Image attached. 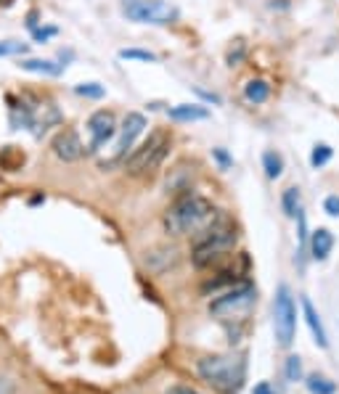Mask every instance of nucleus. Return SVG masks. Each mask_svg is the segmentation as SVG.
<instances>
[{"mask_svg": "<svg viewBox=\"0 0 339 394\" xmlns=\"http://www.w3.org/2000/svg\"><path fill=\"white\" fill-rule=\"evenodd\" d=\"M215 217H217V212L207 199L196 196V193H185L167 207L162 222L170 236H188V233L204 231Z\"/></svg>", "mask_w": 339, "mask_h": 394, "instance_id": "1", "label": "nucleus"}, {"mask_svg": "<svg viewBox=\"0 0 339 394\" xmlns=\"http://www.w3.org/2000/svg\"><path fill=\"white\" fill-rule=\"evenodd\" d=\"M236 241H239L236 225L228 217H215L204 231L196 233L194 249H191V262L199 270L212 268L215 262H220L228 251H233Z\"/></svg>", "mask_w": 339, "mask_h": 394, "instance_id": "2", "label": "nucleus"}, {"mask_svg": "<svg viewBox=\"0 0 339 394\" xmlns=\"http://www.w3.org/2000/svg\"><path fill=\"white\" fill-rule=\"evenodd\" d=\"M196 373L215 392L236 394L247 381V363L239 355H210L196 363Z\"/></svg>", "mask_w": 339, "mask_h": 394, "instance_id": "3", "label": "nucleus"}, {"mask_svg": "<svg viewBox=\"0 0 339 394\" xmlns=\"http://www.w3.org/2000/svg\"><path fill=\"white\" fill-rule=\"evenodd\" d=\"M167 151H170V135L165 130H154L144 143L130 151V156L125 159V170L130 175L151 173L165 162Z\"/></svg>", "mask_w": 339, "mask_h": 394, "instance_id": "4", "label": "nucleus"}, {"mask_svg": "<svg viewBox=\"0 0 339 394\" xmlns=\"http://www.w3.org/2000/svg\"><path fill=\"white\" fill-rule=\"evenodd\" d=\"M254 299H257V291H254L252 283L249 280H239V283L228 286L220 294H215V299L210 302V312L220 317L242 315V312H247V310L252 307Z\"/></svg>", "mask_w": 339, "mask_h": 394, "instance_id": "5", "label": "nucleus"}, {"mask_svg": "<svg viewBox=\"0 0 339 394\" xmlns=\"http://www.w3.org/2000/svg\"><path fill=\"white\" fill-rule=\"evenodd\" d=\"M273 331L279 339V346H291L294 341V331H297V307H294V297H291L289 286H279L276 299H273Z\"/></svg>", "mask_w": 339, "mask_h": 394, "instance_id": "6", "label": "nucleus"}, {"mask_svg": "<svg viewBox=\"0 0 339 394\" xmlns=\"http://www.w3.org/2000/svg\"><path fill=\"white\" fill-rule=\"evenodd\" d=\"M122 13L138 24H156V27L173 24L178 19V9L165 0H125Z\"/></svg>", "mask_w": 339, "mask_h": 394, "instance_id": "7", "label": "nucleus"}, {"mask_svg": "<svg viewBox=\"0 0 339 394\" xmlns=\"http://www.w3.org/2000/svg\"><path fill=\"white\" fill-rule=\"evenodd\" d=\"M85 127H87V138H90L85 146V154H98V151L117 135V119L112 111H107V109L93 111Z\"/></svg>", "mask_w": 339, "mask_h": 394, "instance_id": "8", "label": "nucleus"}, {"mask_svg": "<svg viewBox=\"0 0 339 394\" xmlns=\"http://www.w3.org/2000/svg\"><path fill=\"white\" fill-rule=\"evenodd\" d=\"M146 130V116L138 114V111H130V114L125 116V122H122V127H119V135H117V146H114V156L109 159V162H101V167L107 170V167H112V164L122 162L125 159V154L133 148V143L138 141V135Z\"/></svg>", "mask_w": 339, "mask_h": 394, "instance_id": "9", "label": "nucleus"}, {"mask_svg": "<svg viewBox=\"0 0 339 394\" xmlns=\"http://www.w3.org/2000/svg\"><path fill=\"white\" fill-rule=\"evenodd\" d=\"M53 154L61 162H77V159L85 156V146H82V141H80V135L75 130H61L53 138Z\"/></svg>", "mask_w": 339, "mask_h": 394, "instance_id": "10", "label": "nucleus"}, {"mask_svg": "<svg viewBox=\"0 0 339 394\" xmlns=\"http://www.w3.org/2000/svg\"><path fill=\"white\" fill-rule=\"evenodd\" d=\"M58 122H61V111H58V109L50 104V101L32 106V122H29V127H32L35 138H40V135L45 133L48 127L58 125Z\"/></svg>", "mask_w": 339, "mask_h": 394, "instance_id": "11", "label": "nucleus"}, {"mask_svg": "<svg viewBox=\"0 0 339 394\" xmlns=\"http://www.w3.org/2000/svg\"><path fill=\"white\" fill-rule=\"evenodd\" d=\"M302 312H305V323H308V328H311V334H313V339H316V344H318L321 349H326V346H329L326 328H323V320H321V315L316 312V307H313V302L308 297L302 299Z\"/></svg>", "mask_w": 339, "mask_h": 394, "instance_id": "12", "label": "nucleus"}, {"mask_svg": "<svg viewBox=\"0 0 339 394\" xmlns=\"http://www.w3.org/2000/svg\"><path fill=\"white\" fill-rule=\"evenodd\" d=\"M308 249H311V257L316 262L326 260L331 254V249H334V236H331V231H326V228L313 231V236L308 239Z\"/></svg>", "mask_w": 339, "mask_h": 394, "instance_id": "13", "label": "nucleus"}, {"mask_svg": "<svg viewBox=\"0 0 339 394\" xmlns=\"http://www.w3.org/2000/svg\"><path fill=\"white\" fill-rule=\"evenodd\" d=\"M167 114H170V119H175V122H196V119H207L210 111L199 104H178V106H173Z\"/></svg>", "mask_w": 339, "mask_h": 394, "instance_id": "14", "label": "nucleus"}, {"mask_svg": "<svg viewBox=\"0 0 339 394\" xmlns=\"http://www.w3.org/2000/svg\"><path fill=\"white\" fill-rule=\"evenodd\" d=\"M24 72H35V75H48V77H58L64 72V64L56 61H45V58H24L19 64Z\"/></svg>", "mask_w": 339, "mask_h": 394, "instance_id": "15", "label": "nucleus"}, {"mask_svg": "<svg viewBox=\"0 0 339 394\" xmlns=\"http://www.w3.org/2000/svg\"><path fill=\"white\" fill-rule=\"evenodd\" d=\"M268 96H271V85L265 80H252V82H247V87H244V98L249 104H265Z\"/></svg>", "mask_w": 339, "mask_h": 394, "instance_id": "16", "label": "nucleus"}, {"mask_svg": "<svg viewBox=\"0 0 339 394\" xmlns=\"http://www.w3.org/2000/svg\"><path fill=\"white\" fill-rule=\"evenodd\" d=\"M305 386H308V392L311 394H334L337 392V384L329 381L326 376H318V373H311L305 378Z\"/></svg>", "mask_w": 339, "mask_h": 394, "instance_id": "17", "label": "nucleus"}, {"mask_svg": "<svg viewBox=\"0 0 339 394\" xmlns=\"http://www.w3.org/2000/svg\"><path fill=\"white\" fill-rule=\"evenodd\" d=\"M262 170H265V175H268L271 180L281 177V173H284L281 154H276V151H265V154H262Z\"/></svg>", "mask_w": 339, "mask_h": 394, "instance_id": "18", "label": "nucleus"}, {"mask_svg": "<svg viewBox=\"0 0 339 394\" xmlns=\"http://www.w3.org/2000/svg\"><path fill=\"white\" fill-rule=\"evenodd\" d=\"M281 207L286 212V217H297V212H300V191L297 188H286L281 196Z\"/></svg>", "mask_w": 339, "mask_h": 394, "instance_id": "19", "label": "nucleus"}, {"mask_svg": "<svg viewBox=\"0 0 339 394\" xmlns=\"http://www.w3.org/2000/svg\"><path fill=\"white\" fill-rule=\"evenodd\" d=\"M284 376H286V381H300L302 378V360L297 355L286 357V366H284Z\"/></svg>", "mask_w": 339, "mask_h": 394, "instance_id": "20", "label": "nucleus"}, {"mask_svg": "<svg viewBox=\"0 0 339 394\" xmlns=\"http://www.w3.org/2000/svg\"><path fill=\"white\" fill-rule=\"evenodd\" d=\"M331 146H326V143H318L316 148H313V154H311V164L318 170V167H323V164H329V159H331Z\"/></svg>", "mask_w": 339, "mask_h": 394, "instance_id": "21", "label": "nucleus"}, {"mask_svg": "<svg viewBox=\"0 0 339 394\" xmlns=\"http://www.w3.org/2000/svg\"><path fill=\"white\" fill-rule=\"evenodd\" d=\"M75 93L77 96H85V98H104V87L98 85V82H80L77 87H75Z\"/></svg>", "mask_w": 339, "mask_h": 394, "instance_id": "22", "label": "nucleus"}, {"mask_svg": "<svg viewBox=\"0 0 339 394\" xmlns=\"http://www.w3.org/2000/svg\"><path fill=\"white\" fill-rule=\"evenodd\" d=\"M244 50H247L244 40H236L231 48H228V56H225L228 67H239V64H242V61H244Z\"/></svg>", "mask_w": 339, "mask_h": 394, "instance_id": "23", "label": "nucleus"}, {"mask_svg": "<svg viewBox=\"0 0 339 394\" xmlns=\"http://www.w3.org/2000/svg\"><path fill=\"white\" fill-rule=\"evenodd\" d=\"M27 50V43H19V40H3L0 43V56H19Z\"/></svg>", "mask_w": 339, "mask_h": 394, "instance_id": "24", "label": "nucleus"}, {"mask_svg": "<svg viewBox=\"0 0 339 394\" xmlns=\"http://www.w3.org/2000/svg\"><path fill=\"white\" fill-rule=\"evenodd\" d=\"M119 58H133V61H156L154 53H149V50H138V48H122L119 50Z\"/></svg>", "mask_w": 339, "mask_h": 394, "instance_id": "25", "label": "nucleus"}, {"mask_svg": "<svg viewBox=\"0 0 339 394\" xmlns=\"http://www.w3.org/2000/svg\"><path fill=\"white\" fill-rule=\"evenodd\" d=\"M323 209H326V214H331V217H339V196H329V199L323 202Z\"/></svg>", "mask_w": 339, "mask_h": 394, "instance_id": "26", "label": "nucleus"}, {"mask_svg": "<svg viewBox=\"0 0 339 394\" xmlns=\"http://www.w3.org/2000/svg\"><path fill=\"white\" fill-rule=\"evenodd\" d=\"M56 35V27H45V29H32V38L38 40V43H43V40H48Z\"/></svg>", "mask_w": 339, "mask_h": 394, "instance_id": "27", "label": "nucleus"}, {"mask_svg": "<svg viewBox=\"0 0 339 394\" xmlns=\"http://www.w3.org/2000/svg\"><path fill=\"white\" fill-rule=\"evenodd\" d=\"M165 394H202L199 389H194V386H183V384H175V386H170Z\"/></svg>", "mask_w": 339, "mask_h": 394, "instance_id": "28", "label": "nucleus"}, {"mask_svg": "<svg viewBox=\"0 0 339 394\" xmlns=\"http://www.w3.org/2000/svg\"><path fill=\"white\" fill-rule=\"evenodd\" d=\"M212 154H215V159L220 162V167H223V170H228V167H231V164H233V159H231V156H228V154H225L223 148H215Z\"/></svg>", "mask_w": 339, "mask_h": 394, "instance_id": "29", "label": "nucleus"}, {"mask_svg": "<svg viewBox=\"0 0 339 394\" xmlns=\"http://www.w3.org/2000/svg\"><path fill=\"white\" fill-rule=\"evenodd\" d=\"M252 394H276V392H273V386L268 384V381H260V384L254 386V392H252Z\"/></svg>", "mask_w": 339, "mask_h": 394, "instance_id": "30", "label": "nucleus"}, {"mask_svg": "<svg viewBox=\"0 0 339 394\" xmlns=\"http://www.w3.org/2000/svg\"><path fill=\"white\" fill-rule=\"evenodd\" d=\"M0 3H3V6H11V3H14V0H0Z\"/></svg>", "mask_w": 339, "mask_h": 394, "instance_id": "31", "label": "nucleus"}]
</instances>
